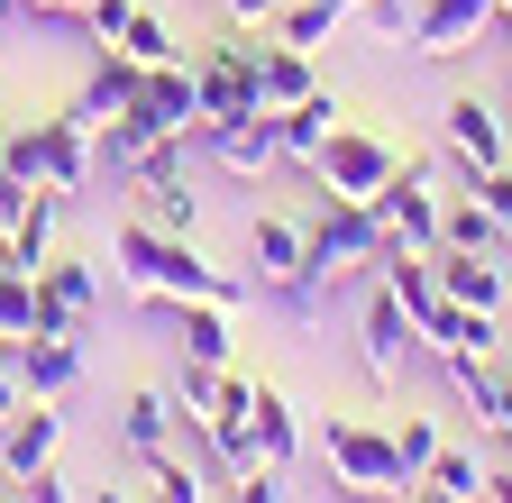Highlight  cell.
<instances>
[{"label":"cell","mask_w":512,"mask_h":503,"mask_svg":"<svg viewBox=\"0 0 512 503\" xmlns=\"http://www.w3.org/2000/svg\"><path fill=\"white\" fill-rule=\"evenodd\" d=\"M375 247H384L375 202H330L320 193V211L302 220V293H293L284 321H330V302H348L375 275Z\"/></svg>","instance_id":"obj_1"},{"label":"cell","mask_w":512,"mask_h":503,"mask_svg":"<svg viewBox=\"0 0 512 503\" xmlns=\"http://www.w3.org/2000/svg\"><path fill=\"white\" fill-rule=\"evenodd\" d=\"M320 467H330V494L339 503H403L412 494V467L394 449V430L357 421V412H330V430H320Z\"/></svg>","instance_id":"obj_2"},{"label":"cell","mask_w":512,"mask_h":503,"mask_svg":"<svg viewBox=\"0 0 512 503\" xmlns=\"http://www.w3.org/2000/svg\"><path fill=\"white\" fill-rule=\"evenodd\" d=\"M412 357H421V321H412V311L366 275V284H357V366H366V385H375V394H394Z\"/></svg>","instance_id":"obj_3"},{"label":"cell","mask_w":512,"mask_h":503,"mask_svg":"<svg viewBox=\"0 0 512 503\" xmlns=\"http://www.w3.org/2000/svg\"><path fill=\"white\" fill-rule=\"evenodd\" d=\"M394 174H403V147H384L375 129H348V119L330 129V147L311 156V183H320L330 202H375Z\"/></svg>","instance_id":"obj_4"},{"label":"cell","mask_w":512,"mask_h":503,"mask_svg":"<svg viewBox=\"0 0 512 503\" xmlns=\"http://www.w3.org/2000/svg\"><path fill=\"white\" fill-rule=\"evenodd\" d=\"M101 266L92 257H64V247H55V257L37 266V330H64V339H92L101 330Z\"/></svg>","instance_id":"obj_5"},{"label":"cell","mask_w":512,"mask_h":503,"mask_svg":"<svg viewBox=\"0 0 512 503\" xmlns=\"http://www.w3.org/2000/svg\"><path fill=\"white\" fill-rule=\"evenodd\" d=\"M37 183L46 193H92L101 183V129L64 101L55 119H37Z\"/></svg>","instance_id":"obj_6"},{"label":"cell","mask_w":512,"mask_h":503,"mask_svg":"<svg viewBox=\"0 0 512 503\" xmlns=\"http://www.w3.org/2000/svg\"><path fill=\"white\" fill-rule=\"evenodd\" d=\"M119 119H138L147 138H202V83H192V65L174 55V65H147L138 101H128Z\"/></svg>","instance_id":"obj_7"},{"label":"cell","mask_w":512,"mask_h":503,"mask_svg":"<svg viewBox=\"0 0 512 503\" xmlns=\"http://www.w3.org/2000/svg\"><path fill=\"white\" fill-rule=\"evenodd\" d=\"M192 83H202V129L211 119H238V110H266L256 101V37H220L192 55Z\"/></svg>","instance_id":"obj_8"},{"label":"cell","mask_w":512,"mask_h":503,"mask_svg":"<svg viewBox=\"0 0 512 503\" xmlns=\"http://www.w3.org/2000/svg\"><path fill=\"white\" fill-rule=\"evenodd\" d=\"M192 147H202L220 174H275L284 165V138H275V110H238V119H211V129L202 138H192Z\"/></svg>","instance_id":"obj_9"},{"label":"cell","mask_w":512,"mask_h":503,"mask_svg":"<svg viewBox=\"0 0 512 503\" xmlns=\"http://www.w3.org/2000/svg\"><path fill=\"white\" fill-rule=\"evenodd\" d=\"M247 266H256V293H266L275 311H293V293H302V220L256 211L247 220Z\"/></svg>","instance_id":"obj_10"},{"label":"cell","mask_w":512,"mask_h":503,"mask_svg":"<svg viewBox=\"0 0 512 503\" xmlns=\"http://www.w3.org/2000/svg\"><path fill=\"white\" fill-rule=\"evenodd\" d=\"M10 366H19V385L46 394V403H74L83 375H92L83 339H64V330H28V339H10Z\"/></svg>","instance_id":"obj_11"},{"label":"cell","mask_w":512,"mask_h":503,"mask_svg":"<svg viewBox=\"0 0 512 503\" xmlns=\"http://www.w3.org/2000/svg\"><path fill=\"white\" fill-rule=\"evenodd\" d=\"M110 284L138 302V311H156V321H165V302H156V284H165V229H156L147 211L110 229Z\"/></svg>","instance_id":"obj_12"},{"label":"cell","mask_w":512,"mask_h":503,"mask_svg":"<svg viewBox=\"0 0 512 503\" xmlns=\"http://www.w3.org/2000/svg\"><path fill=\"white\" fill-rule=\"evenodd\" d=\"M64 458V403H46V394H28L10 421H0V476H37V467H55Z\"/></svg>","instance_id":"obj_13"},{"label":"cell","mask_w":512,"mask_h":503,"mask_svg":"<svg viewBox=\"0 0 512 503\" xmlns=\"http://www.w3.org/2000/svg\"><path fill=\"white\" fill-rule=\"evenodd\" d=\"M476 37H494V0H421V19H412L421 65H458Z\"/></svg>","instance_id":"obj_14"},{"label":"cell","mask_w":512,"mask_h":503,"mask_svg":"<svg viewBox=\"0 0 512 503\" xmlns=\"http://www.w3.org/2000/svg\"><path fill=\"white\" fill-rule=\"evenodd\" d=\"M439 138H448V156H458V174H485V165H503V156H512V138H503V119H494V101H485V92H448Z\"/></svg>","instance_id":"obj_15"},{"label":"cell","mask_w":512,"mask_h":503,"mask_svg":"<svg viewBox=\"0 0 512 503\" xmlns=\"http://www.w3.org/2000/svg\"><path fill=\"white\" fill-rule=\"evenodd\" d=\"M439 293L467 302V311H503V321H512V266H503V247H485V257L439 247Z\"/></svg>","instance_id":"obj_16"},{"label":"cell","mask_w":512,"mask_h":503,"mask_svg":"<svg viewBox=\"0 0 512 503\" xmlns=\"http://www.w3.org/2000/svg\"><path fill=\"white\" fill-rule=\"evenodd\" d=\"M247 467H302V412L275 394V385H256L247 394Z\"/></svg>","instance_id":"obj_17"},{"label":"cell","mask_w":512,"mask_h":503,"mask_svg":"<svg viewBox=\"0 0 512 503\" xmlns=\"http://www.w3.org/2000/svg\"><path fill=\"white\" fill-rule=\"evenodd\" d=\"M119 449H128V467H147V458L174 449V394L165 385H128L119 394Z\"/></svg>","instance_id":"obj_18"},{"label":"cell","mask_w":512,"mask_h":503,"mask_svg":"<svg viewBox=\"0 0 512 503\" xmlns=\"http://www.w3.org/2000/svg\"><path fill=\"white\" fill-rule=\"evenodd\" d=\"M138 83H147V65H138V55H128V46H92V74H83L74 110L92 119V129H101V119H119L128 101H138Z\"/></svg>","instance_id":"obj_19"},{"label":"cell","mask_w":512,"mask_h":503,"mask_svg":"<svg viewBox=\"0 0 512 503\" xmlns=\"http://www.w3.org/2000/svg\"><path fill=\"white\" fill-rule=\"evenodd\" d=\"M448 375H458V394H467L476 430H485V439H503V449H512V366H503V357H458Z\"/></svg>","instance_id":"obj_20"},{"label":"cell","mask_w":512,"mask_h":503,"mask_svg":"<svg viewBox=\"0 0 512 503\" xmlns=\"http://www.w3.org/2000/svg\"><path fill=\"white\" fill-rule=\"evenodd\" d=\"M330 129H339V92L320 83V92H302L293 110H275V138H284V165H302L311 174V156L330 147Z\"/></svg>","instance_id":"obj_21"},{"label":"cell","mask_w":512,"mask_h":503,"mask_svg":"<svg viewBox=\"0 0 512 503\" xmlns=\"http://www.w3.org/2000/svg\"><path fill=\"white\" fill-rule=\"evenodd\" d=\"M55 238H64V193H28V211H19V229H10V247H0V266H19V275H37L46 257H55Z\"/></svg>","instance_id":"obj_22"},{"label":"cell","mask_w":512,"mask_h":503,"mask_svg":"<svg viewBox=\"0 0 512 503\" xmlns=\"http://www.w3.org/2000/svg\"><path fill=\"white\" fill-rule=\"evenodd\" d=\"M302 92H320V65H311L302 46L266 37V46H256V101H266V110H293Z\"/></svg>","instance_id":"obj_23"},{"label":"cell","mask_w":512,"mask_h":503,"mask_svg":"<svg viewBox=\"0 0 512 503\" xmlns=\"http://www.w3.org/2000/svg\"><path fill=\"white\" fill-rule=\"evenodd\" d=\"M165 321H174V348L192 366H229V302H174Z\"/></svg>","instance_id":"obj_24"},{"label":"cell","mask_w":512,"mask_h":503,"mask_svg":"<svg viewBox=\"0 0 512 503\" xmlns=\"http://www.w3.org/2000/svg\"><path fill=\"white\" fill-rule=\"evenodd\" d=\"M138 476H147V503H211V467L192 458V449H165V458H147Z\"/></svg>","instance_id":"obj_25"},{"label":"cell","mask_w":512,"mask_h":503,"mask_svg":"<svg viewBox=\"0 0 512 503\" xmlns=\"http://www.w3.org/2000/svg\"><path fill=\"white\" fill-rule=\"evenodd\" d=\"M485 476H494V458H485V449H467V439H439V458L421 467V485L458 494V503H476V494H485Z\"/></svg>","instance_id":"obj_26"},{"label":"cell","mask_w":512,"mask_h":503,"mask_svg":"<svg viewBox=\"0 0 512 503\" xmlns=\"http://www.w3.org/2000/svg\"><path fill=\"white\" fill-rule=\"evenodd\" d=\"M439 247H467V257H485V247H503V229H494V211L467 193V183H458V193H448L439 202Z\"/></svg>","instance_id":"obj_27"},{"label":"cell","mask_w":512,"mask_h":503,"mask_svg":"<svg viewBox=\"0 0 512 503\" xmlns=\"http://www.w3.org/2000/svg\"><path fill=\"white\" fill-rule=\"evenodd\" d=\"M339 28H348V0H284V10H275V37L302 46V55H311V46H330Z\"/></svg>","instance_id":"obj_28"},{"label":"cell","mask_w":512,"mask_h":503,"mask_svg":"<svg viewBox=\"0 0 512 503\" xmlns=\"http://www.w3.org/2000/svg\"><path fill=\"white\" fill-rule=\"evenodd\" d=\"M138 211H147L165 238H192V229H202V193H192V174H183V183H156V193H138Z\"/></svg>","instance_id":"obj_29"},{"label":"cell","mask_w":512,"mask_h":503,"mask_svg":"<svg viewBox=\"0 0 512 503\" xmlns=\"http://www.w3.org/2000/svg\"><path fill=\"white\" fill-rule=\"evenodd\" d=\"M192 174V138H147V156L128 165V193H156V183H183Z\"/></svg>","instance_id":"obj_30"},{"label":"cell","mask_w":512,"mask_h":503,"mask_svg":"<svg viewBox=\"0 0 512 503\" xmlns=\"http://www.w3.org/2000/svg\"><path fill=\"white\" fill-rule=\"evenodd\" d=\"M348 19L384 46H412V19H421V0H348Z\"/></svg>","instance_id":"obj_31"},{"label":"cell","mask_w":512,"mask_h":503,"mask_svg":"<svg viewBox=\"0 0 512 503\" xmlns=\"http://www.w3.org/2000/svg\"><path fill=\"white\" fill-rule=\"evenodd\" d=\"M37 330V275L0 266V339H28Z\"/></svg>","instance_id":"obj_32"},{"label":"cell","mask_w":512,"mask_h":503,"mask_svg":"<svg viewBox=\"0 0 512 503\" xmlns=\"http://www.w3.org/2000/svg\"><path fill=\"white\" fill-rule=\"evenodd\" d=\"M128 55H138V65H174V28H165V10H147V0H138V19H128V37H119Z\"/></svg>","instance_id":"obj_33"},{"label":"cell","mask_w":512,"mask_h":503,"mask_svg":"<svg viewBox=\"0 0 512 503\" xmlns=\"http://www.w3.org/2000/svg\"><path fill=\"white\" fill-rule=\"evenodd\" d=\"M439 439H448V430H439L430 412H403V421H394V449H403V467H412V476L439 458Z\"/></svg>","instance_id":"obj_34"},{"label":"cell","mask_w":512,"mask_h":503,"mask_svg":"<svg viewBox=\"0 0 512 503\" xmlns=\"http://www.w3.org/2000/svg\"><path fill=\"white\" fill-rule=\"evenodd\" d=\"M467 193H476V202L494 211V229L512 238V156H503V165H485V174H467Z\"/></svg>","instance_id":"obj_35"},{"label":"cell","mask_w":512,"mask_h":503,"mask_svg":"<svg viewBox=\"0 0 512 503\" xmlns=\"http://www.w3.org/2000/svg\"><path fill=\"white\" fill-rule=\"evenodd\" d=\"M229 503H284V467H229Z\"/></svg>","instance_id":"obj_36"},{"label":"cell","mask_w":512,"mask_h":503,"mask_svg":"<svg viewBox=\"0 0 512 503\" xmlns=\"http://www.w3.org/2000/svg\"><path fill=\"white\" fill-rule=\"evenodd\" d=\"M128 19H138V0H92V10H83L92 46H119V37H128Z\"/></svg>","instance_id":"obj_37"},{"label":"cell","mask_w":512,"mask_h":503,"mask_svg":"<svg viewBox=\"0 0 512 503\" xmlns=\"http://www.w3.org/2000/svg\"><path fill=\"white\" fill-rule=\"evenodd\" d=\"M19 503H74V476H64V467H37V476H19Z\"/></svg>","instance_id":"obj_38"},{"label":"cell","mask_w":512,"mask_h":503,"mask_svg":"<svg viewBox=\"0 0 512 503\" xmlns=\"http://www.w3.org/2000/svg\"><path fill=\"white\" fill-rule=\"evenodd\" d=\"M28 193H37V183H19L10 165H0V247H10V229H19V211H28Z\"/></svg>","instance_id":"obj_39"},{"label":"cell","mask_w":512,"mask_h":503,"mask_svg":"<svg viewBox=\"0 0 512 503\" xmlns=\"http://www.w3.org/2000/svg\"><path fill=\"white\" fill-rule=\"evenodd\" d=\"M275 10H284V0H220L229 28H275Z\"/></svg>","instance_id":"obj_40"},{"label":"cell","mask_w":512,"mask_h":503,"mask_svg":"<svg viewBox=\"0 0 512 503\" xmlns=\"http://www.w3.org/2000/svg\"><path fill=\"white\" fill-rule=\"evenodd\" d=\"M28 10H37L46 28H83V10H92V0H28Z\"/></svg>","instance_id":"obj_41"},{"label":"cell","mask_w":512,"mask_h":503,"mask_svg":"<svg viewBox=\"0 0 512 503\" xmlns=\"http://www.w3.org/2000/svg\"><path fill=\"white\" fill-rule=\"evenodd\" d=\"M19 403H28V385H19V366H10V357H0V421H10Z\"/></svg>","instance_id":"obj_42"},{"label":"cell","mask_w":512,"mask_h":503,"mask_svg":"<svg viewBox=\"0 0 512 503\" xmlns=\"http://www.w3.org/2000/svg\"><path fill=\"white\" fill-rule=\"evenodd\" d=\"M19 28H37V10L28 0H0V37H19Z\"/></svg>","instance_id":"obj_43"},{"label":"cell","mask_w":512,"mask_h":503,"mask_svg":"<svg viewBox=\"0 0 512 503\" xmlns=\"http://www.w3.org/2000/svg\"><path fill=\"white\" fill-rule=\"evenodd\" d=\"M476 503H512V458H503V467L485 476V494H476Z\"/></svg>","instance_id":"obj_44"},{"label":"cell","mask_w":512,"mask_h":503,"mask_svg":"<svg viewBox=\"0 0 512 503\" xmlns=\"http://www.w3.org/2000/svg\"><path fill=\"white\" fill-rule=\"evenodd\" d=\"M92 503H147V485H101Z\"/></svg>","instance_id":"obj_45"},{"label":"cell","mask_w":512,"mask_h":503,"mask_svg":"<svg viewBox=\"0 0 512 503\" xmlns=\"http://www.w3.org/2000/svg\"><path fill=\"white\" fill-rule=\"evenodd\" d=\"M403 503H458V494H439V485H421V476H412V494H403Z\"/></svg>","instance_id":"obj_46"},{"label":"cell","mask_w":512,"mask_h":503,"mask_svg":"<svg viewBox=\"0 0 512 503\" xmlns=\"http://www.w3.org/2000/svg\"><path fill=\"white\" fill-rule=\"evenodd\" d=\"M494 357H503V366H512V321H503V348H494Z\"/></svg>","instance_id":"obj_47"},{"label":"cell","mask_w":512,"mask_h":503,"mask_svg":"<svg viewBox=\"0 0 512 503\" xmlns=\"http://www.w3.org/2000/svg\"><path fill=\"white\" fill-rule=\"evenodd\" d=\"M0 138H10V119H0Z\"/></svg>","instance_id":"obj_48"}]
</instances>
